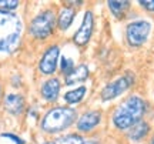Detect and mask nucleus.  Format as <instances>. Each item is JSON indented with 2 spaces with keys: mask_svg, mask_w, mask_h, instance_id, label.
Returning <instances> with one entry per match:
<instances>
[{
  "mask_svg": "<svg viewBox=\"0 0 154 144\" xmlns=\"http://www.w3.org/2000/svg\"><path fill=\"white\" fill-rule=\"evenodd\" d=\"M88 74H90L88 67L86 64H80V66L74 67L73 72L66 76V84L67 86H74L77 83H82L88 77Z\"/></svg>",
  "mask_w": 154,
  "mask_h": 144,
  "instance_id": "obj_12",
  "label": "nucleus"
},
{
  "mask_svg": "<svg viewBox=\"0 0 154 144\" xmlns=\"http://www.w3.org/2000/svg\"><path fill=\"white\" fill-rule=\"evenodd\" d=\"M107 5H109V9L116 19H123L126 11L128 10L130 3L128 2H109Z\"/></svg>",
  "mask_w": 154,
  "mask_h": 144,
  "instance_id": "obj_16",
  "label": "nucleus"
},
{
  "mask_svg": "<svg viewBox=\"0 0 154 144\" xmlns=\"http://www.w3.org/2000/svg\"><path fill=\"white\" fill-rule=\"evenodd\" d=\"M23 33L20 17L0 10V53H13L19 47Z\"/></svg>",
  "mask_w": 154,
  "mask_h": 144,
  "instance_id": "obj_1",
  "label": "nucleus"
},
{
  "mask_svg": "<svg viewBox=\"0 0 154 144\" xmlns=\"http://www.w3.org/2000/svg\"><path fill=\"white\" fill-rule=\"evenodd\" d=\"M5 109L10 114H22L24 110V99L19 94H7L5 99Z\"/></svg>",
  "mask_w": 154,
  "mask_h": 144,
  "instance_id": "obj_11",
  "label": "nucleus"
},
{
  "mask_svg": "<svg viewBox=\"0 0 154 144\" xmlns=\"http://www.w3.org/2000/svg\"><path fill=\"white\" fill-rule=\"evenodd\" d=\"M74 16H76V10H74L73 7H64V9L61 10L59 19H57L60 30H67V29L70 27Z\"/></svg>",
  "mask_w": 154,
  "mask_h": 144,
  "instance_id": "obj_14",
  "label": "nucleus"
},
{
  "mask_svg": "<svg viewBox=\"0 0 154 144\" xmlns=\"http://www.w3.org/2000/svg\"><path fill=\"white\" fill-rule=\"evenodd\" d=\"M150 30H151V24L146 20L131 22L126 29V37L128 44L133 47H138V46L144 44L149 39Z\"/></svg>",
  "mask_w": 154,
  "mask_h": 144,
  "instance_id": "obj_5",
  "label": "nucleus"
},
{
  "mask_svg": "<svg viewBox=\"0 0 154 144\" xmlns=\"http://www.w3.org/2000/svg\"><path fill=\"white\" fill-rule=\"evenodd\" d=\"M86 144H99V143H94V141H88V143H86Z\"/></svg>",
  "mask_w": 154,
  "mask_h": 144,
  "instance_id": "obj_21",
  "label": "nucleus"
},
{
  "mask_svg": "<svg viewBox=\"0 0 154 144\" xmlns=\"http://www.w3.org/2000/svg\"><path fill=\"white\" fill-rule=\"evenodd\" d=\"M93 27H94L93 13H91V11H86L82 26H80V29L77 30L76 34H74V37H73L74 43H76L77 46L87 44L90 37H91V34H93Z\"/></svg>",
  "mask_w": 154,
  "mask_h": 144,
  "instance_id": "obj_8",
  "label": "nucleus"
},
{
  "mask_svg": "<svg viewBox=\"0 0 154 144\" xmlns=\"http://www.w3.org/2000/svg\"><path fill=\"white\" fill-rule=\"evenodd\" d=\"M47 144H54V143H53V141H51V143H47Z\"/></svg>",
  "mask_w": 154,
  "mask_h": 144,
  "instance_id": "obj_23",
  "label": "nucleus"
},
{
  "mask_svg": "<svg viewBox=\"0 0 154 144\" xmlns=\"http://www.w3.org/2000/svg\"><path fill=\"white\" fill-rule=\"evenodd\" d=\"M53 143L54 144H86V141L79 134H67V136H63V137H59Z\"/></svg>",
  "mask_w": 154,
  "mask_h": 144,
  "instance_id": "obj_17",
  "label": "nucleus"
},
{
  "mask_svg": "<svg viewBox=\"0 0 154 144\" xmlns=\"http://www.w3.org/2000/svg\"><path fill=\"white\" fill-rule=\"evenodd\" d=\"M0 93H2V87H0Z\"/></svg>",
  "mask_w": 154,
  "mask_h": 144,
  "instance_id": "obj_24",
  "label": "nucleus"
},
{
  "mask_svg": "<svg viewBox=\"0 0 154 144\" xmlns=\"http://www.w3.org/2000/svg\"><path fill=\"white\" fill-rule=\"evenodd\" d=\"M101 121V113L97 110L87 111L77 120V128L80 131H90L94 127H97Z\"/></svg>",
  "mask_w": 154,
  "mask_h": 144,
  "instance_id": "obj_9",
  "label": "nucleus"
},
{
  "mask_svg": "<svg viewBox=\"0 0 154 144\" xmlns=\"http://www.w3.org/2000/svg\"><path fill=\"white\" fill-rule=\"evenodd\" d=\"M77 113L72 107H54L46 113L42 120V130L49 134L60 133L76 121Z\"/></svg>",
  "mask_w": 154,
  "mask_h": 144,
  "instance_id": "obj_3",
  "label": "nucleus"
},
{
  "mask_svg": "<svg viewBox=\"0 0 154 144\" xmlns=\"http://www.w3.org/2000/svg\"><path fill=\"white\" fill-rule=\"evenodd\" d=\"M73 69H74V63H73L72 59H66V57H63V59H61V72L67 76L69 73L73 72Z\"/></svg>",
  "mask_w": 154,
  "mask_h": 144,
  "instance_id": "obj_18",
  "label": "nucleus"
},
{
  "mask_svg": "<svg viewBox=\"0 0 154 144\" xmlns=\"http://www.w3.org/2000/svg\"><path fill=\"white\" fill-rule=\"evenodd\" d=\"M133 83H134V76H133L131 73L121 76L120 78H117L113 83L107 84L104 89L101 90V100L109 101V100H113V99H116V97H119V96H121L126 90L130 89L133 86Z\"/></svg>",
  "mask_w": 154,
  "mask_h": 144,
  "instance_id": "obj_6",
  "label": "nucleus"
},
{
  "mask_svg": "<svg viewBox=\"0 0 154 144\" xmlns=\"http://www.w3.org/2000/svg\"><path fill=\"white\" fill-rule=\"evenodd\" d=\"M60 89L59 78H49L42 84V96L47 101H56L60 94Z\"/></svg>",
  "mask_w": 154,
  "mask_h": 144,
  "instance_id": "obj_10",
  "label": "nucleus"
},
{
  "mask_svg": "<svg viewBox=\"0 0 154 144\" xmlns=\"http://www.w3.org/2000/svg\"><path fill=\"white\" fill-rule=\"evenodd\" d=\"M86 91H87V89H86L84 86H80V87H77V89H74V90L67 91L63 99H64V101L69 103V104H76V103H80V101L84 99Z\"/></svg>",
  "mask_w": 154,
  "mask_h": 144,
  "instance_id": "obj_15",
  "label": "nucleus"
},
{
  "mask_svg": "<svg viewBox=\"0 0 154 144\" xmlns=\"http://www.w3.org/2000/svg\"><path fill=\"white\" fill-rule=\"evenodd\" d=\"M56 24V14L53 10H43L30 23V34L36 39H46L53 33Z\"/></svg>",
  "mask_w": 154,
  "mask_h": 144,
  "instance_id": "obj_4",
  "label": "nucleus"
},
{
  "mask_svg": "<svg viewBox=\"0 0 154 144\" xmlns=\"http://www.w3.org/2000/svg\"><path fill=\"white\" fill-rule=\"evenodd\" d=\"M59 56H60V49L59 46H50L49 49L44 51L43 57L40 59L38 69L43 74H53L59 64Z\"/></svg>",
  "mask_w": 154,
  "mask_h": 144,
  "instance_id": "obj_7",
  "label": "nucleus"
},
{
  "mask_svg": "<svg viewBox=\"0 0 154 144\" xmlns=\"http://www.w3.org/2000/svg\"><path fill=\"white\" fill-rule=\"evenodd\" d=\"M149 124L146 121H138L137 124H134L131 128H130V131H128V137L131 140H134V141H138V140L144 139L146 136H147V133H149Z\"/></svg>",
  "mask_w": 154,
  "mask_h": 144,
  "instance_id": "obj_13",
  "label": "nucleus"
},
{
  "mask_svg": "<svg viewBox=\"0 0 154 144\" xmlns=\"http://www.w3.org/2000/svg\"><path fill=\"white\" fill-rule=\"evenodd\" d=\"M140 6H143L146 10H150V11H154V0H140L138 2Z\"/></svg>",
  "mask_w": 154,
  "mask_h": 144,
  "instance_id": "obj_20",
  "label": "nucleus"
},
{
  "mask_svg": "<svg viewBox=\"0 0 154 144\" xmlns=\"http://www.w3.org/2000/svg\"><path fill=\"white\" fill-rule=\"evenodd\" d=\"M146 109H147V104L141 97L130 96L116 109L113 114V124L119 130L131 128L134 124L141 121Z\"/></svg>",
  "mask_w": 154,
  "mask_h": 144,
  "instance_id": "obj_2",
  "label": "nucleus"
},
{
  "mask_svg": "<svg viewBox=\"0 0 154 144\" xmlns=\"http://www.w3.org/2000/svg\"><path fill=\"white\" fill-rule=\"evenodd\" d=\"M151 144H154V137H153V140H151Z\"/></svg>",
  "mask_w": 154,
  "mask_h": 144,
  "instance_id": "obj_22",
  "label": "nucleus"
},
{
  "mask_svg": "<svg viewBox=\"0 0 154 144\" xmlns=\"http://www.w3.org/2000/svg\"><path fill=\"white\" fill-rule=\"evenodd\" d=\"M19 2L16 0H0V7H3V9H7V10H13V9H16L19 7Z\"/></svg>",
  "mask_w": 154,
  "mask_h": 144,
  "instance_id": "obj_19",
  "label": "nucleus"
}]
</instances>
